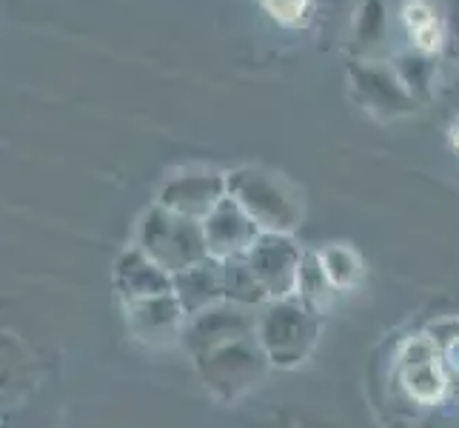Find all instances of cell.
Segmentation results:
<instances>
[{
  "mask_svg": "<svg viewBox=\"0 0 459 428\" xmlns=\"http://www.w3.org/2000/svg\"><path fill=\"white\" fill-rule=\"evenodd\" d=\"M260 6L272 14L274 23L286 29H299L311 21L314 0H260Z\"/></svg>",
  "mask_w": 459,
  "mask_h": 428,
  "instance_id": "cell-2",
  "label": "cell"
},
{
  "mask_svg": "<svg viewBox=\"0 0 459 428\" xmlns=\"http://www.w3.org/2000/svg\"><path fill=\"white\" fill-rule=\"evenodd\" d=\"M451 149L456 152V157H459V120L451 126Z\"/></svg>",
  "mask_w": 459,
  "mask_h": 428,
  "instance_id": "cell-3",
  "label": "cell"
},
{
  "mask_svg": "<svg viewBox=\"0 0 459 428\" xmlns=\"http://www.w3.org/2000/svg\"><path fill=\"white\" fill-rule=\"evenodd\" d=\"M403 23L420 52L431 55L442 46V21L429 0H408L403 9Z\"/></svg>",
  "mask_w": 459,
  "mask_h": 428,
  "instance_id": "cell-1",
  "label": "cell"
}]
</instances>
